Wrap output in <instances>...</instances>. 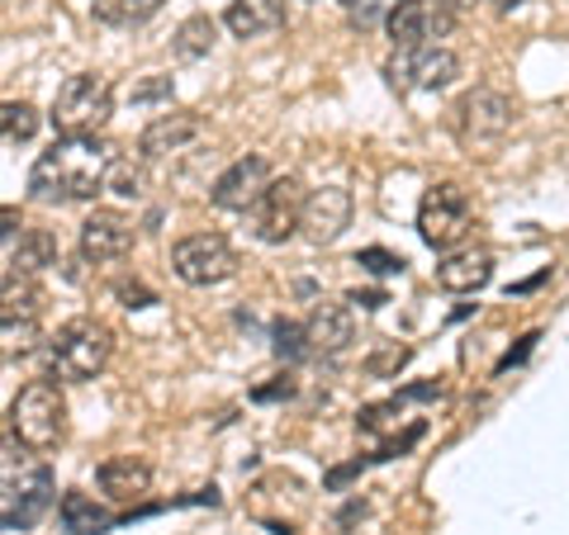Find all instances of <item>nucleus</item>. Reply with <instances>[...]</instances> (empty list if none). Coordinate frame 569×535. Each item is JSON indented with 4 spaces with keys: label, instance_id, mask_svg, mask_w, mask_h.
I'll return each mask as SVG.
<instances>
[{
    "label": "nucleus",
    "instance_id": "23",
    "mask_svg": "<svg viewBox=\"0 0 569 535\" xmlns=\"http://www.w3.org/2000/svg\"><path fill=\"white\" fill-rule=\"evenodd\" d=\"M96 20L100 24H114V29H133V24H148L162 0H91Z\"/></svg>",
    "mask_w": 569,
    "mask_h": 535
},
{
    "label": "nucleus",
    "instance_id": "27",
    "mask_svg": "<svg viewBox=\"0 0 569 535\" xmlns=\"http://www.w3.org/2000/svg\"><path fill=\"white\" fill-rule=\"evenodd\" d=\"M104 190L119 194V200H142V171L133 162H114L110 166V181H104Z\"/></svg>",
    "mask_w": 569,
    "mask_h": 535
},
{
    "label": "nucleus",
    "instance_id": "8",
    "mask_svg": "<svg viewBox=\"0 0 569 535\" xmlns=\"http://www.w3.org/2000/svg\"><path fill=\"white\" fill-rule=\"evenodd\" d=\"M58 497V484H52V470L48 465H20L14 460L6 465V493H0V522L6 531H29L43 522V512L52 507Z\"/></svg>",
    "mask_w": 569,
    "mask_h": 535
},
{
    "label": "nucleus",
    "instance_id": "21",
    "mask_svg": "<svg viewBox=\"0 0 569 535\" xmlns=\"http://www.w3.org/2000/svg\"><path fill=\"white\" fill-rule=\"evenodd\" d=\"M200 129H204V123L194 114H186V110L181 114H162V119H152L148 129H142L138 148H142V157H167V152H181L186 142L200 138Z\"/></svg>",
    "mask_w": 569,
    "mask_h": 535
},
{
    "label": "nucleus",
    "instance_id": "22",
    "mask_svg": "<svg viewBox=\"0 0 569 535\" xmlns=\"http://www.w3.org/2000/svg\"><path fill=\"white\" fill-rule=\"evenodd\" d=\"M62 526L71 535H100V531H110L114 526V512L110 507H100L91 493H62Z\"/></svg>",
    "mask_w": 569,
    "mask_h": 535
},
{
    "label": "nucleus",
    "instance_id": "16",
    "mask_svg": "<svg viewBox=\"0 0 569 535\" xmlns=\"http://www.w3.org/2000/svg\"><path fill=\"white\" fill-rule=\"evenodd\" d=\"M493 280V252L489 246H456V252H441L437 261V284L451 294H479Z\"/></svg>",
    "mask_w": 569,
    "mask_h": 535
},
{
    "label": "nucleus",
    "instance_id": "4",
    "mask_svg": "<svg viewBox=\"0 0 569 535\" xmlns=\"http://www.w3.org/2000/svg\"><path fill=\"white\" fill-rule=\"evenodd\" d=\"M114 114V85L104 77H67L58 85V100H52V129L62 138H96Z\"/></svg>",
    "mask_w": 569,
    "mask_h": 535
},
{
    "label": "nucleus",
    "instance_id": "7",
    "mask_svg": "<svg viewBox=\"0 0 569 535\" xmlns=\"http://www.w3.org/2000/svg\"><path fill=\"white\" fill-rule=\"evenodd\" d=\"M385 77L395 91L403 95H422V91H447V85L460 77V58L441 43L427 48H395V58L385 62Z\"/></svg>",
    "mask_w": 569,
    "mask_h": 535
},
{
    "label": "nucleus",
    "instance_id": "3",
    "mask_svg": "<svg viewBox=\"0 0 569 535\" xmlns=\"http://www.w3.org/2000/svg\"><path fill=\"white\" fill-rule=\"evenodd\" d=\"M10 432L20 436L29 451H58L67 436V398L52 380L24 384L10 403Z\"/></svg>",
    "mask_w": 569,
    "mask_h": 535
},
{
    "label": "nucleus",
    "instance_id": "6",
    "mask_svg": "<svg viewBox=\"0 0 569 535\" xmlns=\"http://www.w3.org/2000/svg\"><path fill=\"white\" fill-rule=\"evenodd\" d=\"M475 223V209H470V194L460 185H432L418 204V238L432 246V252H456L466 246V233Z\"/></svg>",
    "mask_w": 569,
    "mask_h": 535
},
{
    "label": "nucleus",
    "instance_id": "19",
    "mask_svg": "<svg viewBox=\"0 0 569 535\" xmlns=\"http://www.w3.org/2000/svg\"><path fill=\"white\" fill-rule=\"evenodd\" d=\"M305 332H309L313 355H337V351L351 346V336H356V313L347 309V303L323 299V303H318V309L309 313Z\"/></svg>",
    "mask_w": 569,
    "mask_h": 535
},
{
    "label": "nucleus",
    "instance_id": "20",
    "mask_svg": "<svg viewBox=\"0 0 569 535\" xmlns=\"http://www.w3.org/2000/svg\"><path fill=\"white\" fill-rule=\"evenodd\" d=\"M223 24L233 29V39H266L284 24V0H233Z\"/></svg>",
    "mask_w": 569,
    "mask_h": 535
},
{
    "label": "nucleus",
    "instance_id": "29",
    "mask_svg": "<svg viewBox=\"0 0 569 535\" xmlns=\"http://www.w3.org/2000/svg\"><path fill=\"white\" fill-rule=\"evenodd\" d=\"M493 6H498V10H518L522 0H493Z\"/></svg>",
    "mask_w": 569,
    "mask_h": 535
},
{
    "label": "nucleus",
    "instance_id": "26",
    "mask_svg": "<svg viewBox=\"0 0 569 535\" xmlns=\"http://www.w3.org/2000/svg\"><path fill=\"white\" fill-rule=\"evenodd\" d=\"M395 6H399V0H342L347 20H351L356 29H376V24H385Z\"/></svg>",
    "mask_w": 569,
    "mask_h": 535
},
{
    "label": "nucleus",
    "instance_id": "9",
    "mask_svg": "<svg viewBox=\"0 0 569 535\" xmlns=\"http://www.w3.org/2000/svg\"><path fill=\"white\" fill-rule=\"evenodd\" d=\"M171 271L186 284H200L204 290V284H223L238 275V252L219 233H190L171 246Z\"/></svg>",
    "mask_w": 569,
    "mask_h": 535
},
{
    "label": "nucleus",
    "instance_id": "24",
    "mask_svg": "<svg viewBox=\"0 0 569 535\" xmlns=\"http://www.w3.org/2000/svg\"><path fill=\"white\" fill-rule=\"evenodd\" d=\"M0 133H6L10 148H20L39 133V110H33L29 100H6V110H0Z\"/></svg>",
    "mask_w": 569,
    "mask_h": 535
},
{
    "label": "nucleus",
    "instance_id": "28",
    "mask_svg": "<svg viewBox=\"0 0 569 535\" xmlns=\"http://www.w3.org/2000/svg\"><path fill=\"white\" fill-rule=\"evenodd\" d=\"M276 355H280V361H299V355H313L309 332L295 327V323H280V327H276Z\"/></svg>",
    "mask_w": 569,
    "mask_h": 535
},
{
    "label": "nucleus",
    "instance_id": "13",
    "mask_svg": "<svg viewBox=\"0 0 569 535\" xmlns=\"http://www.w3.org/2000/svg\"><path fill=\"white\" fill-rule=\"evenodd\" d=\"M271 185H276L271 162H266L261 152H247V157H238V162L219 175V181H213L209 194H213V204L228 209V213H252Z\"/></svg>",
    "mask_w": 569,
    "mask_h": 535
},
{
    "label": "nucleus",
    "instance_id": "25",
    "mask_svg": "<svg viewBox=\"0 0 569 535\" xmlns=\"http://www.w3.org/2000/svg\"><path fill=\"white\" fill-rule=\"evenodd\" d=\"M176 52H181V58H204V52H213V20L209 14H194V20H186L176 29Z\"/></svg>",
    "mask_w": 569,
    "mask_h": 535
},
{
    "label": "nucleus",
    "instance_id": "14",
    "mask_svg": "<svg viewBox=\"0 0 569 535\" xmlns=\"http://www.w3.org/2000/svg\"><path fill=\"white\" fill-rule=\"evenodd\" d=\"M6 275H39L58 265V238L48 228H14V213H6Z\"/></svg>",
    "mask_w": 569,
    "mask_h": 535
},
{
    "label": "nucleus",
    "instance_id": "1",
    "mask_svg": "<svg viewBox=\"0 0 569 535\" xmlns=\"http://www.w3.org/2000/svg\"><path fill=\"white\" fill-rule=\"evenodd\" d=\"M114 157L96 138H58L29 171V194L39 204H81L96 200L110 181Z\"/></svg>",
    "mask_w": 569,
    "mask_h": 535
},
{
    "label": "nucleus",
    "instance_id": "2",
    "mask_svg": "<svg viewBox=\"0 0 569 535\" xmlns=\"http://www.w3.org/2000/svg\"><path fill=\"white\" fill-rule=\"evenodd\" d=\"M110 355H114V332L110 327L96 323V317H71V323H62L48 336L43 361H48V374L58 384H86L110 365Z\"/></svg>",
    "mask_w": 569,
    "mask_h": 535
},
{
    "label": "nucleus",
    "instance_id": "15",
    "mask_svg": "<svg viewBox=\"0 0 569 535\" xmlns=\"http://www.w3.org/2000/svg\"><path fill=\"white\" fill-rule=\"evenodd\" d=\"M347 228H351V194L342 185H323L305 200V223H299V233H305L313 246H332Z\"/></svg>",
    "mask_w": 569,
    "mask_h": 535
},
{
    "label": "nucleus",
    "instance_id": "17",
    "mask_svg": "<svg viewBox=\"0 0 569 535\" xmlns=\"http://www.w3.org/2000/svg\"><path fill=\"white\" fill-rule=\"evenodd\" d=\"M129 252H133V223L123 219V213L100 209V213H91V219L81 223V256L86 261L104 265V261L129 256Z\"/></svg>",
    "mask_w": 569,
    "mask_h": 535
},
{
    "label": "nucleus",
    "instance_id": "10",
    "mask_svg": "<svg viewBox=\"0 0 569 535\" xmlns=\"http://www.w3.org/2000/svg\"><path fill=\"white\" fill-rule=\"evenodd\" d=\"M456 29L451 0H399L385 20V33L395 48H427L437 39H447Z\"/></svg>",
    "mask_w": 569,
    "mask_h": 535
},
{
    "label": "nucleus",
    "instance_id": "11",
    "mask_svg": "<svg viewBox=\"0 0 569 535\" xmlns=\"http://www.w3.org/2000/svg\"><path fill=\"white\" fill-rule=\"evenodd\" d=\"M43 323V294L33 275H6V299H0V327H6V355L29 351L39 342Z\"/></svg>",
    "mask_w": 569,
    "mask_h": 535
},
{
    "label": "nucleus",
    "instance_id": "12",
    "mask_svg": "<svg viewBox=\"0 0 569 535\" xmlns=\"http://www.w3.org/2000/svg\"><path fill=\"white\" fill-rule=\"evenodd\" d=\"M305 200L309 194L299 190L295 175H276V185L261 194V204L252 209V223H257V238L261 242H290L299 233V223H305Z\"/></svg>",
    "mask_w": 569,
    "mask_h": 535
},
{
    "label": "nucleus",
    "instance_id": "18",
    "mask_svg": "<svg viewBox=\"0 0 569 535\" xmlns=\"http://www.w3.org/2000/svg\"><path fill=\"white\" fill-rule=\"evenodd\" d=\"M96 484L110 503H138V497L152 493V465L138 455H114L96 470Z\"/></svg>",
    "mask_w": 569,
    "mask_h": 535
},
{
    "label": "nucleus",
    "instance_id": "5",
    "mask_svg": "<svg viewBox=\"0 0 569 535\" xmlns=\"http://www.w3.org/2000/svg\"><path fill=\"white\" fill-rule=\"evenodd\" d=\"M512 119H518L512 100L503 91H493V85H479V91H470L466 100L456 104V114H451L460 148H470V152H493L498 142L512 133Z\"/></svg>",
    "mask_w": 569,
    "mask_h": 535
}]
</instances>
